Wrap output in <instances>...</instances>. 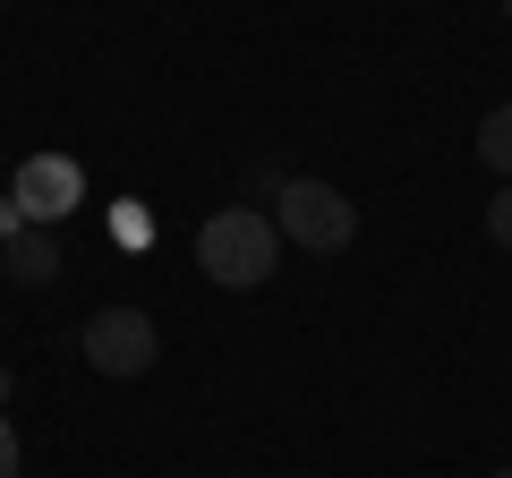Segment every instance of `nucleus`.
Returning a JSON list of instances; mask_svg holds the SVG:
<instances>
[{
    "label": "nucleus",
    "instance_id": "1",
    "mask_svg": "<svg viewBox=\"0 0 512 478\" xmlns=\"http://www.w3.org/2000/svg\"><path fill=\"white\" fill-rule=\"evenodd\" d=\"M282 265V231L265 205H222V214L197 222V274L222 282V291H256V282H274Z\"/></svg>",
    "mask_w": 512,
    "mask_h": 478
},
{
    "label": "nucleus",
    "instance_id": "2",
    "mask_svg": "<svg viewBox=\"0 0 512 478\" xmlns=\"http://www.w3.org/2000/svg\"><path fill=\"white\" fill-rule=\"evenodd\" d=\"M274 231L299 239V248H316V257H333V248H350V239H359V205H350L333 180H282Z\"/></svg>",
    "mask_w": 512,
    "mask_h": 478
},
{
    "label": "nucleus",
    "instance_id": "3",
    "mask_svg": "<svg viewBox=\"0 0 512 478\" xmlns=\"http://www.w3.org/2000/svg\"><path fill=\"white\" fill-rule=\"evenodd\" d=\"M77 342H86V368L111 376V385H128V376H146L163 359V333H154L146 308H94Z\"/></svg>",
    "mask_w": 512,
    "mask_h": 478
},
{
    "label": "nucleus",
    "instance_id": "4",
    "mask_svg": "<svg viewBox=\"0 0 512 478\" xmlns=\"http://www.w3.org/2000/svg\"><path fill=\"white\" fill-rule=\"evenodd\" d=\"M9 197H18L26 222H43V231H60V222L86 205V171L69 163V154H26L18 180H9Z\"/></svg>",
    "mask_w": 512,
    "mask_h": 478
},
{
    "label": "nucleus",
    "instance_id": "5",
    "mask_svg": "<svg viewBox=\"0 0 512 478\" xmlns=\"http://www.w3.org/2000/svg\"><path fill=\"white\" fill-rule=\"evenodd\" d=\"M0 265H9V282L43 291V282H60V239L43 231V222H26V231H9V239H0Z\"/></svg>",
    "mask_w": 512,
    "mask_h": 478
},
{
    "label": "nucleus",
    "instance_id": "6",
    "mask_svg": "<svg viewBox=\"0 0 512 478\" xmlns=\"http://www.w3.org/2000/svg\"><path fill=\"white\" fill-rule=\"evenodd\" d=\"M478 163H487V171H504V180H512V103H495L487 120H478Z\"/></svg>",
    "mask_w": 512,
    "mask_h": 478
},
{
    "label": "nucleus",
    "instance_id": "7",
    "mask_svg": "<svg viewBox=\"0 0 512 478\" xmlns=\"http://www.w3.org/2000/svg\"><path fill=\"white\" fill-rule=\"evenodd\" d=\"M487 239H495V248H512V180L487 197Z\"/></svg>",
    "mask_w": 512,
    "mask_h": 478
},
{
    "label": "nucleus",
    "instance_id": "8",
    "mask_svg": "<svg viewBox=\"0 0 512 478\" xmlns=\"http://www.w3.org/2000/svg\"><path fill=\"white\" fill-rule=\"evenodd\" d=\"M111 239H128V248H146V239H154V222L137 214V205H120V214H111Z\"/></svg>",
    "mask_w": 512,
    "mask_h": 478
},
{
    "label": "nucleus",
    "instance_id": "9",
    "mask_svg": "<svg viewBox=\"0 0 512 478\" xmlns=\"http://www.w3.org/2000/svg\"><path fill=\"white\" fill-rule=\"evenodd\" d=\"M18 461H26V453H18V427L0 419V478H18Z\"/></svg>",
    "mask_w": 512,
    "mask_h": 478
},
{
    "label": "nucleus",
    "instance_id": "10",
    "mask_svg": "<svg viewBox=\"0 0 512 478\" xmlns=\"http://www.w3.org/2000/svg\"><path fill=\"white\" fill-rule=\"evenodd\" d=\"M9 231H26V214H18V197H0V239Z\"/></svg>",
    "mask_w": 512,
    "mask_h": 478
},
{
    "label": "nucleus",
    "instance_id": "11",
    "mask_svg": "<svg viewBox=\"0 0 512 478\" xmlns=\"http://www.w3.org/2000/svg\"><path fill=\"white\" fill-rule=\"evenodd\" d=\"M9 393H18V376H9V368H0V402H9Z\"/></svg>",
    "mask_w": 512,
    "mask_h": 478
},
{
    "label": "nucleus",
    "instance_id": "12",
    "mask_svg": "<svg viewBox=\"0 0 512 478\" xmlns=\"http://www.w3.org/2000/svg\"><path fill=\"white\" fill-rule=\"evenodd\" d=\"M495 478H512V461H504V470H495Z\"/></svg>",
    "mask_w": 512,
    "mask_h": 478
},
{
    "label": "nucleus",
    "instance_id": "13",
    "mask_svg": "<svg viewBox=\"0 0 512 478\" xmlns=\"http://www.w3.org/2000/svg\"><path fill=\"white\" fill-rule=\"evenodd\" d=\"M504 18H512V0H504Z\"/></svg>",
    "mask_w": 512,
    "mask_h": 478
}]
</instances>
